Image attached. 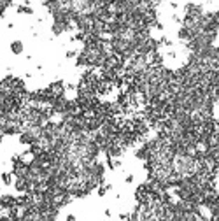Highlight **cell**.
Here are the masks:
<instances>
[{
  "label": "cell",
  "instance_id": "cell-2",
  "mask_svg": "<svg viewBox=\"0 0 219 221\" xmlns=\"http://www.w3.org/2000/svg\"><path fill=\"white\" fill-rule=\"evenodd\" d=\"M2 181H4L5 184H9V183H11V176H7V174H4V176H2Z\"/></svg>",
  "mask_w": 219,
  "mask_h": 221
},
{
  "label": "cell",
  "instance_id": "cell-1",
  "mask_svg": "<svg viewBox=\"0 0 219 221\" xmlns=\"http://www.w3.org/2000/svg\"><path fill=\"white\" fill-rule=\"evenodd\" d=\"M21 51H23L21 42H12V53H21Z\"/></svg>",
  "mask_w": 219,
  "mask_h": 221
}]
</instances>
